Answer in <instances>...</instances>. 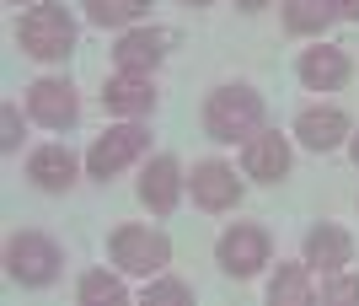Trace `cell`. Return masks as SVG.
<instances>
[{"instance_id": "cell-1", "label": "cell", "mask_w": 359, "mask_h": 306, "mask_svg": "<svg viewBox=\"0 0 359 306\" xmlns=\"http://www.w3.org/2000/svg\"><path fill=\"white\" fill-rule=\"evenodd\" d=\"M263 124V97L252 86H220L204 102V129L210 140H236V135H257Z\"/></svg>"}, {"instance_id": "cell-2", "label": "cell", "mask_w": 359, "mask_h": 306, "mask_svg": "<svg viewBox=\"0 0 359 306\" xmlns=\"http://www.w3.org/2000/svg\"><path fill=\"white\" fill-rule=\"evenodd\" d=\"M16 44L32 60H65L75 44V22L65 6H32L22 22H16Z\"/></svg>"}, {"instance_id": "cell-3", "label": "cell", "mask_w": 359, "mask_h": 306, "mask_svg": "<svg viewBox=\"0 0 359 306\" xmlns=\"http://www.w3.org/2000/svg\"><path fill=\"white\" fill-rule=\"evenodd\" d=\"M107 253L129 274H156L172 258V242H166V231H150V226H118L113 242H107Z\"/></svg>"}, {"instance_id": "cell-4", "label": "cell", "mask_w": 359, "mask_h": 306, "mask_svg": "<svg viewBox=\"0 0 359 306\" xmlns=\"http://www.w3.org/2000/svg\"><path fill=\"white\" fill-rule=\"evenodd\" d=\"M6 269L22 285H48V279L60 274V247L48 242V237H38V231H22L6 247Z\"/></svg>"}, {"instance_id": "cell-5", "label": "cell", "mask_w": 359, "mask_h": 306, "mask_svg": "<svg viewBox=\"0 0 359 306\" xmlns=\"http://www.w3.org/2000/svg\"><path fill=\"white\" fill-rule=\"evenodd\" d=\"M145 140H150V135L140 129V124H123V129H107V135H102V140H97V145L86 151V172L107 183V178H113L118 167H129V161H135V156L145 151Z\"/></svg>"}, {"instance_id": "cell-6", "label": "cell", "mask_w": 359, "mask_h": 306, "mask_svg": "<svg viewBox=\"0 0 359 306\" xmlns=\"http://www.w3.org/2000/svg\"><path fill=\"white\" fill-rule=\"evenodd\" d=\"M269 263V231H257V226H231L220 237V269L225 274H236V279H247V274H257Z\"/></svg>"}, {"instance_id": "cell-7", "label": "cell", "mask_w": 359, "mask_h": 306, "mask_svg": "<svg viewBox=\"0 0 359 306\" xmlns=\"http://www.w3.org/2000/svg\"><path fill=\"white\" fill-rule=\"evenodd\" d=\"M177 44V32L172 27H140V32H123L118 48H113V60H118V70H129V76H145L150 65H161V54Z\"/></svg>"}, {"instance_id": "cell-8", "label": "cell", "mask_w": 359, "mask_h": 306, "mask_svg": "<svg viewBox=\"0 0 359 306\" xmlns=\"http://www.w3.org/2000/svg\"><path fill=\"white\" fill-rule=\"evenodd\" d=\"M27 107H32V119L48 124V129H70V124L81 119V102H75V92L65 86V81H32L27 86Z\"/></svg>"}, {"instance_id": "cell-9", "label": "cell", "mask_w": 359, "mask_h": 306, "mask_svg": "<svg viewBox=\"0 0 359 306\" xmlns=\"http://www.w3.org/2000/svg\"><path fill=\"white\" fill-rule=\"evenodd\" d=\"M194 199L204 204V210H231V204L241 199L236 172L225 167V161H198L194 167Z\"/></svg>"}, {"instance_id": "cell-10", "label": "cell", "mask_w": 359, "mask_h": 306, "mask_svg": "<svg viewBox=\"0 0 359 306\" xmlns=\"http://www.w3.org/2000/svg\"><path fill=\"white\" fill-rule=\"evenodd\" d=\"M247 178H257V183H279L290 172V145H285V135H263L257 129L252 140H247Z\"/></svg>"}, {"instance_id": "cell-11", "label": "cell", "mask_w": 359, "mask_h": 306, "mask_svg": "<svg viewBox=\"0 0 359 306\" xmlns=\"http://www.w3.org/2000/svg\"><path fill=\"white\" fill-rule=\"evenodd\" d=\"M177 194H182L177 161H172V156H156V161L145 167V178H140V199H145L156 215H172L177 210Z\"/></svg>"}, {"instance_id": "cell-12", "label": "cell", "mask_w": 359, "mask_h": 306, "mask_svg": "<svg viewBox=\"0 0 359 306\" xmlns=\"http://www.w3.org/2000/svg\"><path fill=\"white\" fill-rule=\"evenodd\" d=\"M300 81H306L311 92L344 86L348 81V54L344 48H306V54H300Z\"/></svg>"}, {"instance_id": "cell-13", "label": "cell", "mask_w": 359, "mask_h": 306, "mask_svg": "<svg viewBox=\"0 0 359 306\" xmlns=\"http://www.w3.org/2000/svg\"><path fill=\"white\" fill-rule=\"evenodd\" d=\"M102 102H107V113H129V119H140V113H150L156 107V92H150V76H113L102 86Z\"/></svg>"}, {"instance_id": "cell-14", "label": "cell", "mask_w": 359, "mask_h": 306, "mask_svg": "<svg viewBox=\"0 0 359 306\" xmlns=\"http://www.w3.org/2000/svg\"><path fill=\"white\" fill-rule=\"evenodd\" d=\"M295 135L311 145V151H332V145H344L348 135V119L338 113V107H306L295 124Z\"/></svg>"}, {"instance_id": "cell-15", "label": "cell", "mask_w": 359, "mask_h": 306, "mask_svg": "<svg viewBox=\"0 0 359 306\" xmlns=\"http://www.w3.org/2000/svg\"><path fill=\"white\" fill-rule=\"evenodd\" d=\"M27 178L38 188H48V194H65V188L75 183V156L65 151V145H43V151H32Z\"/></svg>"}, {"instance_id": "cell-16", "label": "cell", "mask_w": 359, "mask_h": 306, "mask_svg": "<svg viewBox=\"0 0 359 306\" xmlns=\"http://www.w3.org/2000/svg\"><path fill=\"white\" fill-rule=\"evenodd\" d=\"M348 258H354L348 231H338V226H316L311 237H306V263H311V269H327V274H338Z\"/></svg>"}, {"instance_id": "cell-17", "label": "cell", "mask_w": 359, "mask_h": 306, "mask_svg": "<svg viewBox=\"0 0 359 306\" xmlns=\"http://www.w3.org/2000/svg\"><path fill=\"white\" fill-rule=\"evenodd\" d=\"M311 274H306V263H279V274L269 285V301L273 306H306L311 301Z\"/></svg>"}, {"instance_id": "cell-18", "label": "cell", "mask_w": 359, "mask_h": 306, "mask_svg": "<svg viewBox=\"0 0 359 306\" xmlns=\"http://www.w3.org/2000/svg\"><path fill=\"white\" fill-rule=\"evenodd\" d=\"M338 16L332 0H285V27L290 32H322Z\"/></svg>"}, {"instance_id": "cell-19", "label": "cell", "mask_w": 359, "mask_h": 306, "mask_svg": "<svg viewBox=\"0 0 359 306\" xmlns=\"http://www.w3.org/2000/svg\"><path fill=\"white\" fill-rule=\"evenodd\" d=\"M150 0H86V16L97 22V27H123V22H135V16H145Z\"/></svg>"}, {"instance_id": "cell-20", "label": "cell", "mask_w": 359, "mask_h": 306, "mask_svg": "<svg viewBox=\"0 0 359 306\" xmlns=\"http://www.w3.org/2000/svg\"><path fill=\"white\" fill-rule=\"evenodd\" d=\"M81 301H123V285L102 269H91V274H81Z\"/></svg>"}, {"instance_id": "cell-21", "label": "cell", "mask_w": 359, "mask_h": 306, "mask_svg": "<svg viewBox=\"0 0 359 306\" xmlns=\"http://www.w3.org/2000/svg\"><path fill=\"white\" fill-rule=\"evenodd\" d=\"M182 301H194V291H188L182 279H161V285L145 291V306H182Z\"/></svg>"}, {"instance_id": "cell-22", "label": "cell", "mask_w": 359, "mask_h": 306, "mask_svg": "<svg viewBox=\"0 0 359 306\" xmlns=\"http://www.w3.org/2000/svg\"><path fill=\"white\" fill-rule=\"evenodd\" d=\"M322 301H359V279H348V274H332L327 285H322Z\"/></svg>"}, {"instance_id": "cell-23", "label": "cell", "mask_w": 359, "mask_h": 306, "mask_svg": "<svg viewBox=\"0 0 359 306\" xmlns=\"http://www.w3.org/2000/svg\"><path fill=\"white\" fill-rule=\"evenodd\" d=\"M16 140H22V119H16V107H0V145L16 151Z\"/></svg>"}, {"instance_id": "cell-24", "label": "cell", "mask_w": 359, "mask_h": 306, "mask_svg": "<svg viewBox=\"0 0 359 306\" xmlns=\"http://www.w3.org/2000/svg\"><path fill=\"white\" fill-rule=\"evenodd\" d=\"M338 6V16H348V22H359V0H332Z\"/></svg>"}, {"instance_id": "cell-25", "label": "cell", "mask_w": 359, "mask_h": 306, "mask_svg": "<svg viewBox=\"0 0 359 306\" xmlns=\"http://www.w3.org/2000/svg\"><path fill=\"white\" fill-rule=\"evenodd\" d=\"M241 11H263V6H269V0H236Z\"/></svg>"}, {"instance_id": "cell-26", "label": "cell", "mask_w": 359, "mask_h": 306, "mask_svg": "<svg viewBox=\"0 0 359 306\" xmlns=\"http://www.w3.org/2000/svg\"><path fill=\"white\" fill-rule=\"evenodd\" d=\"M188 6H210V0H188Z\"/></svg>"}, {"instance_id": "cell-27", "label": "cell", "mask_w": 359, "mask_h": 306, "mask_svg": "<svg viewBox=\"0 0 359 306\" xmlns=\"http://www.w3.org/2000/svg\"><path fill=\"white\" fill-rule=\"evenodd\" d=\"M354 161H359V140H354Z\"/></svg>"}, {"instance_id": "cell-28", "label": "cell", "mask_w": 359, "mask_h": 306, "mask_svg": "<svg viewBox=\"0 0 359 306\" xmlns=\"http://www.w3.org/2000/svg\"><path fill=\"white\" fill-rule=\"evenodd\" d=\"M11 6H27V0H11Z\"/></svg>"}]
</instances>
